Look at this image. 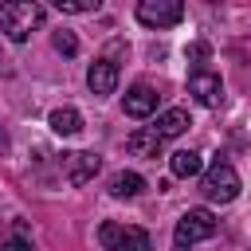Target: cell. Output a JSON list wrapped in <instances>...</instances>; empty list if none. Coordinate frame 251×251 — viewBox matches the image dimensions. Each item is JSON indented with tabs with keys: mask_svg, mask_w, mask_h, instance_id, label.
I'll return each mask as SVG.
<instances>
[{
	"mask_svg": "<svg viewBox=\"0 0 251 251\" xmlns=\"http://www.w3.org/2000/svg\"><path fill=\"white\" fill-rule=\"evenodd\" d=\"M43 4H35V0H4L0 4V31L12 39V43H24L27 35H31V27H39L43 24Z\"/></svg>",
	"mask_w": 251,
	"mask_h": 251,
	"instance_id": "obj_1",
	"label": "cell"
},
{
	"mask_svg": "<svg viewBox=\"0 0 251 251\" xmlns=\"http://www.w3.org/2000/svg\"><path fill=\"white\" fill-rule=\"evenodd\" d=\"M220 227V220L208 212V208H188L180 220H176V231H173V251H192L200 239H212Z\"/></svg>",
	"mask_w": 251,
	"mask_h": 251,
	"instance_id": "obj_2",
	"label": "cell"
},
{
	"mask_svg": "<svg viewBox=\"0 0 251 251\" xmlns=\"http://www.w3.org/2000/svg\"><path fill=\"white\" fill-rule=\"evenodd\" d=\"M200 192H204V200H212V204H231V200L239 196V173H235L227 161H212V165L204 169V176H200Z\"/></svg>",
	"mask_w": 251,
	"mask_h": 251,
	"instance_id": "obj_3",
	"label": "cell"
},
{
	"mask_svg": "<svg viewBox=\"0 0 251 251\" xmlns=\"http://www.w3.org/2000/svg\"><path fill=\"white\" fill-rule=\"evenodd\" d=\"M98 243H102V251H153L149 231L137 224H110L106 220L98 227Z\"/></svg>",
	"mask_w": 251,
	"mask_h": 251,
	"instance_id": "obj_4",
	"label": "cell"
},
{
	"mask_svg": "<svg viewBox=\"0 0 251 251\" xmlns=\"http://www.w3.org/2000/svg\"><path fill=\"white\" fill-rule=\"evenodd\" d=\"M137 20L145 27H173L184 20V4L180 0H141L137 4Z\"/></svg>",
	"mask_w": 251,
	"mask_h": 251,
	"instance_id": "obj_5",
	"label": "cell"
},
{
	"mask_svg": "<svg viewBox=\"0 0 251 251\" xmlns=\"http://www.w3.org/2000/svg\"><path fill=\"white\" fill-rule=\"evenodd\" d=\"M188 94L200 102V106H220L224 102V82H220V75H212V71H192L188 75Z\"/></svg>",
	"mask_w": 251,
	"mask_h": 251,
	"instance_id": "obj_6",
	"label": "cell"
},
{
	"mask_svg": "<svg viewBox=\"0 0 251 251\" xmlns=\"http://www.w3.org/2000/svg\"><path fill=\"white\" fill-rule=\"evenodd\" d=\"M102 169V157L98 153H63V176H67V184H86V180H94V173Z\"/></svg>",
	"mask_w": 251,
	"mask_h": 251,
	"instance_id": "obj_7",
	"label": "cell"
},
{
	"mask_svg": "<svg viewBox=\"0 0 251 251\" xmlns=\"http://www.w3.org/2000/svg\"><path fill=\"white\" fill-rule=\"evenodd\" d=\"M86 86H90V94H114L118 90V63L110 59V55H102V59H94L90 63V71H86Z\"/></svg>",
	"mask_w": 251,
	"mask_h": 251,
	"instance_id": "obj_8",
	"label": "cell"
},
{
	"mask_svg": "<svg viewBox=\"0 0 251 251\" xmlns=\"http://www.w3.org/2000/svg\"><path fill=\"white\" fill-rule=\"evenodd\" d=\"M157 102H161V94H157L149 82H137V86L126 90V102H122V106H126L129 118H149V114L157 110Z\"/></svg>",
	"mask_w": 251,
	"mask_h": 251,
	"instance_id": "obj_9",
	"label": "cell"
},
{
	"mask_svg": "<svg viewBox=\"0 0 251 251\" xmlns=\"http://www.w3.org/2000/svg\"><path fill=\"white\" fill-rule=\"evenodd\" d=\"M192 122H188V110H180V106H173V110H165L161 118H157V126H149L161 141H169V137H180L184 129H188Z\"/></svg>",
	"mask_w": 251,
	"mask_h": 251,
	"instance_id": "obj_10",
	"label": "cell"
},
{
	"mask_svg": "<svg viewBox=\"0 0 251 251\" xmlns=\"http://www.w3.org/2000/svg\"><path fill=\"white\" fill-rule=\"evenodd\" d=\"M161 145H165V141H161L153 129H133V133L126 137V149H129L133 157H157Z\"/></svg>",
	"mask_w": 251,
	"mask_h": 251,
	"instance_id": "obj_11",
	"label": "cell"
},
{
	"mask_svg": "<svg viewBox=\"0 0 251 251\" xmlns=\"http://www.w3.org/2000/svg\"><path fill=\"white\" fill-rule=\"evenodd\" d=\"M51 129H55L59 137H75V133L82 129V114H78L75 106H59V110H51Z\"/></svg>",
	"mask_w": 251,
	"mask_h": 251,
	"instance_id": "obj_12",
	"label": "cell"
},
{
	"mask_svg": "<svg viewBox=\"0 0 251 251\" xmlns=\"http://www.w3.org/2000/svg\"><path fill=\"white\" fill-rule=\"evenodd\" d=\"M145 188V180H141V173H114L110 176V196H118V200H133L137 192Z\"/></svg>",
	"mask_w": 251,
	"mask_h": 251,
	"instance_id": "obj_13",
	"label": "cell"
},
{
	"mask_svg": "<svg viewBox=\"0 0 251 251\" xmlns=\"http://www.w3.org/2000/svg\"><path fill=\"white\" fill-rule=\"evenodd\" d=\"M169 169H173V176H196V173L204 169V161H200L196 149H176V153L169 157Z\"/></svg>",
	"mask_w": 251,
	"mask_h": 251,
	"instance_id": "obj_14",
	"label": "cell"
},
{
	"mask_svg": "<svg viewBox=\"0 0 251 251\" xmlns=\"http://www.w3.org/2000/svg\"><path fill=\"white\" fill-rule=\"evenodd\" d=\"M0 251H35L31 247V235H27V227L16 220V224H8V231L0 235Z\"/></svg>",
	"mask_w": 251,
	"mask_h": 251,
	"instance_id": "obj_15",
	"label": "cell"
},
{
	"mask_svg": "<svg viewBox=\"0 0 251 251\" xmlns=\"http://www.w3.org/2000/svg\"><path fill=\"white\" fill-rule=\"evenodd\" d=\"M51 43H55V51H59V55H67V59H71V55H78V39H75V31H67V27H59V31L51 35Z\"/></svg>",
	"mask_w": 251,
	"mask_h": 251,
	"instance_id": "obj_16",
	"label": "cell"
},
{
	"mask_svg": "<svg viewBox=\"0 0 251 251\" xmlns=\"http://www.w3.org/2000/svg\"><path fill=\"white\" fill-rule=\"evenodd\" d=\"M59 12H98V0H55Z\"/></svg>",
	"mask_w": 251,
	"mask_h": 251,
	"instance_id": "obj_17",
	"label": "cell"
},
{
	"mask_svg": "<svg viewBox=\"0 0 251 251\" xmlns=\"http://www.w3.org/2000/svg\"><path fill=\"white\" fill-rule=\"evenodd\" d=\"M188 59H208V47H204V43H192V47H188Z\"/></svg>",
	"mask_w": 251,
	"mask_h": 251,
	"instance_id": "obj_18",
	"label": "cell"
},
{
	"mask_svg": "<svg viewBox=\"0 0 251 251\" xmlns=\"http://www.w3.org/2000/svg\"><path fill=\"white\" fill-rule=\"evenodd\" d=\"M4 149H8V137H4V129H0V153H4Z\"/></svg>",
	"mask_w": 251,
	"mask_h": 251,
	"instance_id": "obj_19",
	"label": "cell"
}]
</instances>
